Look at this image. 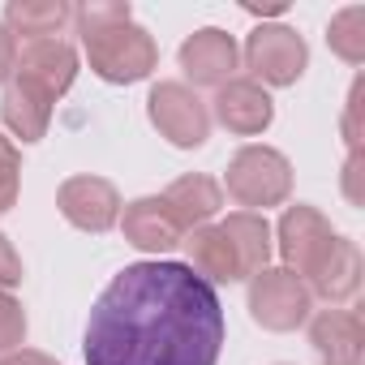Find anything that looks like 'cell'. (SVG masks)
Listing matches in <instances>:
<instances>
[{
    "instance_id": "6da1fadb",
    "label": "cell",
    "mask_w": 365,
    "mask_h": 365,
    "mask_svg": "<svg viewBox=\"0 0 365 365\" xmlns=\"http://www.w3.org/2000/svg\"><path fill=\"white\" fill-rule=\"evenodd\" d=\"M220 348V292L185 262L168 258L116 271L82 335L86 365H215Z\"/></svg>"
},
{
    "instance_id": "7a4b0ae2",
    "label": "cell",
    "mask_w": 365,
    "mask_h": 365,
    "mask_svg": "<svg viewBox=\"0 0 365 365\" xmlns=\"http://www.w3.org/2000/svg\"><path fill=\"white\" fill-rule=\"evenodd\" d=\"M73 26L82 35V52L95 78L112 86H133L155 73L159 43L146 26L133 22V9L125 0H86L73 9Z\"/></svg>"
},
{
    "instance_id": "3957f363",
    "label": "cell",
    "mask_w": 365,
    "mask_h": 365,
    "mask_svg": "<svg viewBox=\"0 0 365 365\" xmlns=\"http://www.w3.org/2000/svg\"><path fill=\"white\" fill-rule=\"evenodd\" d=\"M241 211H254L262 215L267 207H284L292 198V163L275 150V146H241L232 159H228V172H224V185H220Z\"/></svg>"
},
{
    "instance_id": "277c9868",
    "label": "cell",
    "mask_w": 365,
    "mask_h": 365,
    "mask_svg": "<svg viewBox=\"0 0 365 365\" xmlns=\"http://www.w3.org/2000/svg\"><path fill=\"white\" fill-rule=\"evenodd\" d=\"M146 116L176 150H198L211 138V108L185 82H155L146 95Z\"/></svg>"
},
{
    "instance_id": "5b68a950",
    "label": "cell",
    "mask_w": 365,
    "mask_h": 365,
    "mask_svg": "<svg viewBox=\"0 0 365 365\" xmlns=\"http://www.w3.org/2000/svg\"><path fill=\"white\" fill-rule=\"evenodd\" d=\"M309 309H314V297L305 279H297L288 267H262L250 279V318L262 331H275V335L297 331L309 322Z\"/></svg>"
},
{
    "instance_id": "8992f818",
    "label": "cell",
    "mask_w": 365,
    "mask_h": 365,
    "mask_svg": "<svg viewBox=\"0 0 365 365\" xmlns=\"http://www.w3.org/2000/svg\"><path fill=\"white\" fill-rule=\"evenodd\" d=\"M241 61L250 69V82H258L262 91L267 86H292V82H301V73L309 65V48H305V39L292 26H279V22L267 26L262 22L245 39Z\"/></svg>"
},
{
    "instance_id": "52a82bcc",
    "label": "cell",
    "mask_w": 365,
    "mask_h": 365,
    "mask_svg": "<svg viewBox=\"0 0 365 365\" xmlns=\"http://www.w3.org/2000/svg\"><path fill=\"white\" fill-rule=\"evenodd\" d=\"M331 245H335V228H331V220L318 207L297 202V207L284 211V220L275 228V250H279L284 267L297 279H309L322 267V258L331 254Z\"/></svg>"
},
{
    "instance_id": "ba28073f",
    "label": "cell",
    "mask_w": 365,
    "mask_h": 365,
    "mask_svg": "<svg viewBox=\"0 0 365 365\" xmlns=\"http://www.w3.org/2000/svg\"><path fill=\"white\" fill-rule=\"evenodd\" d=\"M120 207L125 202H120L116 185H112V180H103V176H91V172L69 176L65 185L56 190V211L73 228H82V232H108V228H116Z\"/></svg>"
},
{
    "instance_id": "9c48e42d",
    "label": "cell",
    "mask_w": 365,
    "mask_h": 365,
    "mask_svg": "<svg viewBox=\"0 0 365 365\" xmlns=\"http://www.w3.org/2000/svg\"><path fill=\"white\" fill-rule=\"evenodd\" d=\"M176 61H180V69H185V78H190L194 86H215V91H220L224 82L237 78V69H241V48H237V39H232L228 31L202 26V31H194L185 43H180ZM190 82H185V86H190Z\"/></svg>"
},
{
    "instance_id": "30bf717a",
    "label": "cell",
    "mask_w": 365,
    "mask_h": 365,
    "mask_svg": "<svg viewBox=\"0 0 365 365\" xmlns=\"http://www.w3.org/2000/svg\"><path fill=\"white\" fill-rule=\"evenodd\" d=\"M207 108H211V120H220V125H224L228 133H237V138H258V133H267L271 120H275L271 95H267L258 82H250V78L224 82Z\"/></svg>"
},
{
    "instance_id": "8fae6325",
    "label": "cell",
    "mask_w": 365,
    "mask_h": 365,
    "mask_svg": "<svg viewBox=\"0 0 365 365\" xmlns=\"http://www.w3.org/2000/svg\"><path fill=\"white\" fill-rule=\"evenodd\" d=\"M14 78L39 86V91L52 95V99H61V95L73 86V78H78V48H73L69 39H61V35H56V39H31V43L18 48V69H14Z\"/></svg>"
},
{
    "instance_id": "7c38bea8",
    "label": "cell",
    "mask_w": 365,
    "mask_h": 365,
    "mask_svg": "<svg viewBox=\"0 0 365 365\" xmlns=\"http://www.w3.org/2000/svg\"><path fill=\"white\" fill-rule=\"evenodd\" d=\"M116 224H120V232H125V241H129L133 250L155 254V258L168 254V250H176L180 241H185V228L176 224V215L168 211V202H163L159 194L125 202Z\"/></svg>"
},
{
    "instance_id": "4fadbf2b",
    "label": "cell",
    "mask_w": 365,
    "mask_h": 365,
    "mask_svg": "<svg viewBox=\"0 0 365 365\" xmlns=\"http://www.w3.org/2000/svg\"><path fill=\"white\" fill-rule=\"evenodd\" d=\"M309 344L318 352L322 365H361V352H365V327L352 309H322L309 318Z\"/></svg>"
},
{
    "instance_id": "5bb4252c",
    "label": "cell",
    "mask_w": 365,
    "mask_h": 365,
    "mask_svg": "<svg viewBox=\"0 0 365 365\" xmlns=\"http://www.w3.org/2000/svg\"><path fill=\"white\" fill-rule=\"evenodd\" d=\"M185 254H190V271L194 275H202L211 288L215 284H241L245 279V271H241V258H237V250H232V241H228V232L220 228V224H202V228H194V232H185Z\"/></svg>"
},
{
    "instance_id": "9a60e30c",
    "label": "cell",
    "mask_w": 365,
    "mask_h": 365,
    "mask_svg": "<svg viewBox=\"0 0 365 365\" xmlns=\"http://www.w3.org/2000/svg\"><path fill=\"white\" fill-rule=\"evenodd\" d=\"M52 95H43L39 86H31V82H22V78H9L5 82V95H0V120H5V129L22 142V146H31V142H39L43 133H48V125H52Z\"/></svg>"
},
{
    "instance_id": "2e32d148",
    "label": "cell",
    "mask_w": 365,
    "mask_h": 365,
    "mask_svg": "<svg viewBox=\"0 0 365 365\" xmlns=\"http://www.w3.org/2000/svg\"><path fill=\"white\" fill-rule=\"evenodd\" d=\"M159 198L168 202V211L176 215V224L185 228V232H194V228L211 224V220L224 211V190H220V180H215V176H207V172L176 176Z\"/></svg>"
},
{
    "instance_id": "e0dca14e",
    "label": "cell",
    "mask_w": 365,
    "mask_h": 365,
    "mask_svg": "<svg viewBox=\"0 0 365 365\" xmlns=\"http://www.w3.org/2000/svg\"><path fill=\"white\" fill-rule=\"evenodd\" d=\"M305 288H309V297H322L327 305H344V301H352L356 288H361V250H356V241L335 237L331 254H327L322 267L305 279Z\"/></svg>"
},
{
    "instance_id": "ac0fdd59",
    "label": "cell",
    "mask_w": 365,
    "mask_h": 365,
    "mask_svg": "<svg viewBox=\"0 0 365 365\" xmlns=\"http://www.w3.org/2000/svg\"><path fill=\"white\" fill-rule=\"evenodd\" d=\"M73 22V9L65 0H9L5 5V26L9 35L22 43L31 39H56L65 26Z\"/></svg>"
},
{
    "instance_id": "d6986e66",
    "label": "cell",
    "mask_w": 365,
    "mask_h": 365,
    "mask_svg": "<svg viewBox=\"0 0 365 365\" xmlns=\"http://www.w3.org/2000/svg\"><path fill=\"white\" fill-rule=\"evenodd\" d=\"M220 228L228 232V241H232V250H237V258H241L245 279H254V275L271 262V250H275L267 215H254V211H232L228 220H220Z\"/></svg>"
},
{
    "instance_id": "ffe728a7",
    "label": "cell",
    "mask_w": 365,
    "mask_h": 365,
    "mask_svg": "<svg viewBox=\"0 0 365 365\" xmlns=\"http://www.w3.org/2000/svg\"><path fill=\"white\" fill-rule=\"evenodd\" d=\"M327 48L344 61V65H361L365 61V9L348 5L331 18L327 26Z\"/></svg>"
},
{
    "instance_id": "44dd1931",
    "label": "cell",
    "mask_w": 365,
    "mask_h": 365,
    "mask_svg": "<svg viewBox=\"0 0 365 365\" xmlns=\"http://www.w3.org/2000/svg\"><path fill=\"white\" fill-rule=\"evenodd\" d=\"M18 194H22V155H18L14 138L0 133V215L14 211Z\"/></svg>"
},
{
    "instance_id": "7402d4cb",
    "label": "cell",
    "mask_w": 365,
    "mask_h": 365,
    "mask_svg": "<svg viewBox=\"0 0 365 365\" xmlns=\"http://www.w3.org/2000/svg\"><path fill=\"white\" fill-rule=\"evenodd\" d=\"M26 344V309L14 292H0V356Z\"/></svg>"
},
{
    "instance_id": "603a6c76",
    "label": "cell",
    "mask_w": 365,
    "mask_h": 365,
    "mask_svg": "<svg viewBox=\"0 0 365 365\" xmlns=\"http://www.w3.org/2000/svg\"><path fill=\"white\" fill-rule=\"evenodd\" d=\"M361 99H365V82L356 78V82H352V91H348V103H344V120H339L348 155H356V150H361Z\"/></svg>"
},
{
    "instance_id": "cb8c5ba5",
    "label": "cell",
    "mask_w": 365,
    "mask_h": 365,
    "mask_svg": "<svg viewBox=\"0 0 365 365\" xmlns=\"http://www.w3.org/2000/svg\"><path fill=\"white\" fill-rule=\"evenodd\" d=\"M22 258H18V250H14V241L0 232V292H9V288H18L22 284Z\"/></svg>"
},
{
    "instance_id": "d4e9b609",
    "label": "cell",
    "mask_w": 365,
    "mask_h": 365,
    "mask_svg": "<svg viewBox=\"0 0 365 365\" xmlns=\"http://www.w3.org/2000/svg\"><path fill=\"white\" fill-rule=\"evenodd\" d=\"M18 39L9 35V26L5 22H0V82H9L14 78V69H18Z\"/></svg>"
},
{
    "instance_id": "484cf974",
    "label": "cell",
    "mask_w": 365,
    "mask_h": 365,
    "mask_svg": "<svg viewBox=\"0 0 365 365\" xmlns=\"http://www.w3.org/2000/svg\"><path fill=\"white\" fill-rule=\"evenodd\" d=\"M0 365H61V361L48 356V352H35V348H18V352H5V356H0Z\"/></svg>"
},
{
    "instance_id": "4316f807",
    "label": "cell",
    "mask_w": 365,
    "mask_h": 365,
    "mask_svg": "<svg viewBox=\"0 0 365 365\" xmlns=\"http://www.w3.org/2000/svg\"><path fill=\"white\" fill-rule=\"evenodd\" d=\"M356 176H361V150H356V155H348V163H344V194H348V202H352V207H361Z\"/></svg>"
}]
</instances>
